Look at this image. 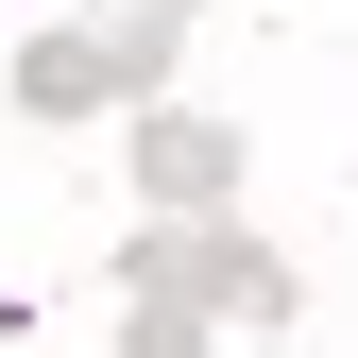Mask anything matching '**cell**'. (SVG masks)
<instances>
[{"label":"cell","mask_w":358,"mask_h":358,"mask_svg":"<svg viewBox=\"0 0 358 358\" xmlns=\"http://www.w3.org/2000/svg\"><path fill=\"white\" fill-rule=\"evenodd\" d=\"M137 290L154 307H222V324H290V307H307V273H290V256L273 239H239V222H171V239H137Z\"/></svg>","instance_id":"cell-1"},{"label":"cell","mask_w":358,"mask_h":358,"mask_svg":"<svg viewBox=\"0 0 358 358\" xmlns=\"http://www.w3.org/2000/svg\"><path fill=\"white\" fill-rule=\"evenodd\" d=\"M120 137H137V205L154 222H205V205H239V120H188V103H154V85H137V103H120Z\"/></svg>","instance_id":"cell-2"},{"label":"cell","mask_w":358,"mask_h":358,"mask_svg":"<svg viewBox=\"0 0 358 358\" xmlns=\"http://www.w3.org/2000/svg\"><path fill=\"white\" fill-rule=\"evenodd\" d=\"M17 120H120V34H34L17 52Z\"/></svg>","instance_id":"cell-3"},{"label":"cell","mask_w":358,"mask_h":358,"mask_svg":"<svg viewBox=\"0 0 358 358\" xmlns=\"http://www.w3.org/2000/svg\"><path fill=\"white\" fill-rule=\"evenodd\" d=\"M171 34H188V0H154V17H120V103H137V85H171Z\"/></svg>","instance_id":"cell-4"},{"label":"cell","mask_w":358,"mask_h":358,"mask_svg":"<svg viewBox=\"0 0 358 358\" xmlns=\"http://www.w3.org/2000/svg\"><path fill=\"white\" fill-rule=\"evenodd\" d=\"M188 17H205V0H188Z\"/></svg>","instance_id":"cell-5"}]
</instances>
